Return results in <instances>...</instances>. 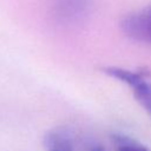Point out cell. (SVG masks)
<instances>
[{
	"label": "cell",
	"mask_w": 151,
	"mask_h": 151,
	"mask_svg": "<svg viewBox=\"0 0 151 151\" xmlns=\"http://www.w3.org/2000/svg\"><path fill=\"white\" fill-rule=\"evenodd\" d=\"M112 140L116 151H150L143 143L126 134H113Z\"/></svg>",
	"instance_id": "5b68a950"
},
{
	"label": "cell",
	"mask_w": 151,
	"mask_h": 151,
	"mask_svg": "<svg viewBox=\"0 0 151 151\" xmlns=\"http://www.w3.org/2000/svg\"><path fill=\"white\" fill-rule=\"evenodd\" d=\"M103 72L131 88L134 99L151 118V78L146 70H129L119 66H107Z\"/></svg>",
	"instance_id": "7a4b0ae2"
},
{
	"label": "cell",
	"mask_w": 151,
	"mask_h": 151,
	"mask_svg": "<svg viewBox=\"0 0 151 151\" xmlns=\"http://www.w3.org/2000/svg\"><path fill=\"white\" fill-rule=\"evenodd\" d=\"M92 0H53L52 15L60 24H77L91 12Z\"/></svg>",
	"instance_id": "277c9868"
},
{
	"label": "cell",
	"mask_w": 151,
	"mask_h": 151,
	"mask_svg": "<svg viewBox=\"0 0 151 151\" xmlns=\"http://www.w3.org/2000/svg\"><path fill=\"white\" fill-rule=\"evenodd\" d=\"M120 27L131 40L151 44V5L125 15Z\"/></svg>",
	"instance_id": "3957f363"
},
{
	"label": "cell",
	"mask_w": 151,
	"mask_h": 151,
	"mask_svg": "<svg viewBox=\"0 0 151 151\" xmlns=\"http://www.w3.org/2000/svg\"><path fill=\"white\" fill-rule=\"evenodd\" d=\"M46 151H105L104 146L86 131L74 126H57L44 137Z\"/></svg>",
	"instance_id": "6da1fadb"
}]
</instances>
